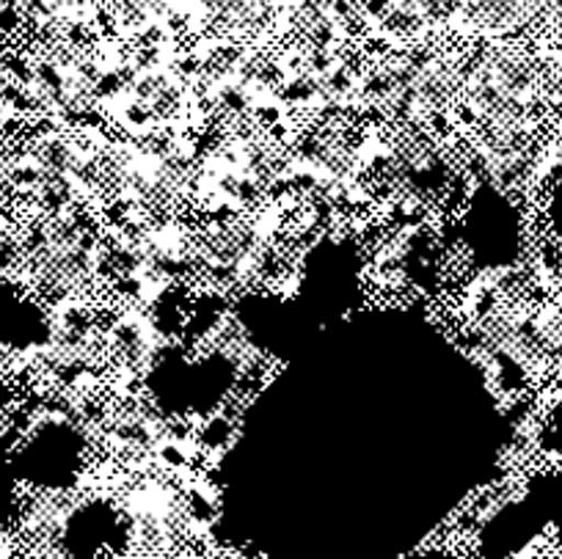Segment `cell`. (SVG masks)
Here are the masks:
<instances>
[{"instance_id":"6da1fadb","label":"cell","mask_w":562,"mask_h":559,"mask_svg":"<svg viewBox=\"0 0 562 559\" xmlns=\"http://www.w3.org/2000/svg\"><path fill=\"white\" fill-rule=\"evenodd\" d=\"M14 163H18V146L12 144V135L0 127V204L14 191Z\"/></svg>"}]
</instances>
